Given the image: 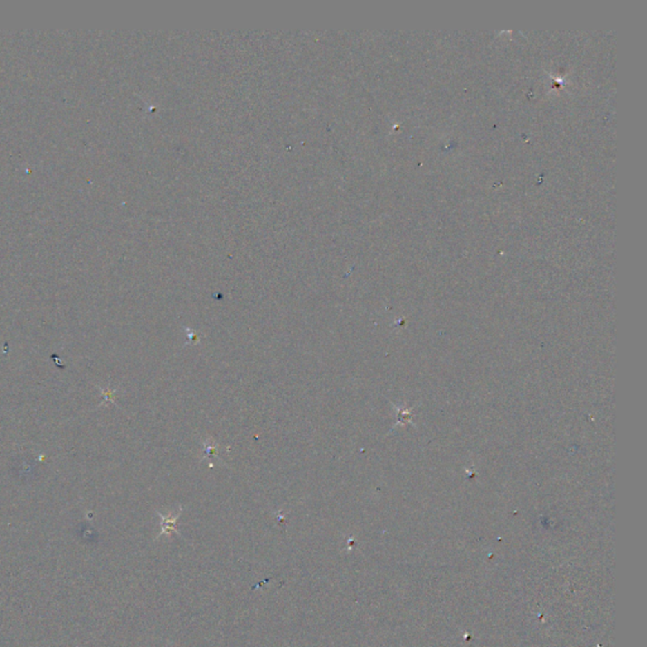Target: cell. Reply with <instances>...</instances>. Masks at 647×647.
Masks as SVG:
<instances>
[{"instance_id": "obj_1", "label": "cell", "mask_w": 647, "mask_h": 647, "mask_svg": "<svg viewBox=\"0 0 647 647\" xmlns=\"http://www.w3.org/2000/svg\"><path fill=\"white\" fill-rule=\"evenodd\" d=\"M181 512H182V507H180L179 514H175L173 517H171V516H164V514L158 512V516L161 517V526H162V531L160 532V536L170 535L171 532L179 534V530L176 528V523H177V520H179Z\"/></svg>"}]
</instances>
